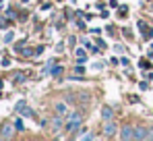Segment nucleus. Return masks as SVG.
I'll list each match as a JSON object with an SVG mask.
<instances>
[{"label": "nucleus", "mask_w": 153, "mask_h": 141, "mask_svg": "<svg viewBox=\"0 0 153 141\" xmlns=\"http://www.w3.org/2000/svg\"><path fill=\"white\" fill-rule=\"evenodd\" d=\"M81 122H83V114H81V112H73V114H68V118H66L64 129H66L68 133L81 131Z\"/></svg>", "instance_id": "f257e3e1"}, {"label": "nucleus", "mask_w": 153, "mask_h": 141, "mask_svg": "<svg viewBox=\"0 0 153 141\" xmlns=\"http://www.w3.org/2000/svg\"><path fill=\"white\" fill-rule=\"evenodd\" d=\"M103 135H105V137H114V135H116V131H118V124H116V122H114V118H112V120H105V124H103Z\"/></svg>", "instance_id": "f03ea898"}, {"label": "nucleus", "mask_w": 153, "mask_h": 141, "mask_svg": "<svg viewBox=\"0 0 153 141\" xmlns=\"http://www.w3.org/2000/svg\"><path fill=\"white\" fill-rule=\"evenodd\" d=\"M62 127H64V120H62V116H60V114H56V116L50 120V131H52V133H58Z\"/></svg>", "instance_id": "7ed1b4c3"}, {"label": "nucleus", "mask_w": 153, "mask_h": 141, "mask_svg": "<svg viewBox=\"0 0 153 141\" xmlns=\"http://www.w3.org/2000/svg\"><path fill=\"white\" fill-rule=\"evenodd\" d=\"M15 129H17V127L8 124V122H6V124H2V129H0V137H2V139H10V137L15 135Z\"/></svg>", "instance_id": "20e7f679"}, {"label": "nucleus", "mask_w": 153, "mask_h": 141, "mask_svg": "<svg viewBox=\"0 0 153 141\" xmlns=\"http://www.w3.org/2000/svg\"><path fill=\"white\" fill-rule=\"evenodd\" d=\"M17 112H19V114H23V116H29V118L35 116V112H33V110L27 106L25 102H19V104H17Z\"/></svg>", "instance_id": "39448f33"}, {"label": "nucleus", "mask_w": 153, "mask_h": 141, "mask_svg": "<svg viewBox=\"0 0 153 141\" xmlns=\"http://www.w3.org/2000/svg\"><path fill=\"white\" fill-rule=\"evenodd\" d=\"M120 137H122V139H134V137H137V129H132V127H124V129H122V133H120Z\"/></svg>", "instance_id": "423d86ee"}, {"label": "nucleus", "mask_w": 153, "mask_h": 141, "mask_svg": "<svg viewBox=\"0 0 153 141\" xmlns=\"http://www.w3.org/2000/svg\"><path fill=\"white\" fill-rule=\"evenodd\" d=\"M54 110H56V114H60V116H64V114L68 112V106H66L64 102H56V104H54Z\"/></svg>", "instance_id": "0eeeda50"}, {"label": "nucleus", "mask_w": 153, "mask_h": 141, "mask_svg": "<svg viewBox=\"0 0 153 141\" xmlns=\"http://www.w3.org/2000/svg\"><path fill=\"white\" fill-rule=\"evenodd\" d=\"M102 118L103 120H112V118H114V110H112L110 106H103L102 108Z\"/></svg>", "instance_id": "6e6552de"}, {"label": "nucleus", "mask_w": 153, "mask_h": 141, "mask_svg": "<svg viewBox=\"0 0 153 141\" xmlns=\"http://www.w3.org/2000/svg\"><path fill=\"white\" fill-rule=\"evenodd\" d=\"M147 133H149V129L147 127H141V129H137V137L134 139H147Z\"/></svg>", "instance_id": "1a4fd4ad"}, {"label": "nucleus", "mask_w": 153, "mask_h": 141, "mask_svg": "<svg viewBox=\"0 0 153 141\" xmlns=\"http://www.w3.org/2000/svg\"><path fill=\"white\" fill-rule=\"evenodd\" d=\"M75 54H76V58H79V62L83 64V60L87 58V52H85L83 48H76V50H75Z\"/></svg>", "instance_id": "9d476101"}, {"label": "nucleus", "mask_w": 153, "mask_h": 141, "mask_svg": "<svg viewBox=\"0 0 153 141\" xmlns=\"http://www.w3.org/2000/svg\"><path fill=\"white\" fill-rule=\"evenodd\" d=\"M13 79H15V83H23V81L27 79V75H25V73H17Z\"/></svg>", "instance_id": "9b49d317"}, {"label": "nucleus", "mask_w": 153, "mask_h": 141, "mask_svg": "<svg viewBox=\"0 0 153 141\" xmlns=\"http://www.w3.org/2000/svg\"><path fill=\"white\" fill-rule=\"evenodd\" d=\"M76 137H79V139H93V135H91V133H87V129H85L83 133H79Z\"/></svg>", "instance_id": "f8f14e48"}, {"label": "nucleus", "mask_w": 153, "mask_h": 141, "mask_svg": "<svg viewBox=\"0 0 153 141\" xmlns=\"http://www.w3.org/2000/svg\"><path fill=\"white\" fill-rule=\"evenodd\" d=\"M60 73H62V67H60V64H56V67H52V69H50V75H54V77L60 75Z\"/></svg>", "instance_id": "ddd939ff"}, {"label": "nucleus", "mask_w": 153, "mask_h": 141, "mask_svg": "<svg viewBox=\"0 0 153 141\" xmlns=\"http://www.w3.org/2000/svg\"><path fill=\"white\" fill-rule=\"evenodd\" d=\"M83 73H85V67L79 62V67H75V75H83Z\"/></svg>", "instance_id": "4468645a"}, {"label": "nucleus", "mask_w": 153, "mask_h": 141, "mask_svg": "<svg viewBox=\"0 0 153 141\" xmlns=\"http://www.w3.org/2000/svg\"><path fill=\"white\" fill-rule=\"evenodd\" d=\"M13 40H15V33H13V31H8V33L4 35V42H13Z\"/></svg>", "instance_id": "2eb2a0df"}, {"label": "nucleus", "mask_w": 153, "mask_h": 141, "mask_svg": "<svg viewBox=\"0 0 153 141\" xmlns=\"http://www.w3.org/2000/svg\"><path fill=\"white\" fill-rule=\"evenodd\" d=\"M141 69H151V62L149 60H141Z\"/></svg>", "instance_id": "dca6fc26"}, {"label": "nucleus", "mask_w": 153, "mask_h": 141, "mask_svg": "<svg viewBox=\"0 0 153 141\" xmlns=\"http://www.w3.org/2000/svg\"><path fill=\"white\" fill-rule=\"evenodd\" d=\"M114 50H116V54H124V48L120 46V44H116V46H114Z\"/></svg>", "instance_id": "f3484780"}, {"label": "nucleus", "mask_w": 153, "mask_h": 141, "mask_svg": "<svg viewBox=\"0 0 153 141\" xmlns=\"http://www.w3.org/2000/svg\"><path fill=\"white\" fill-rule=\"evenodd\" d=\"M15 127H17V131H23V129H25V124H23L21 120H17V122H15Z\"/></svg>", "instance_id": "a211bd4d"}, {"label": "nucleus", "mask_w": 153, "mask_h": 141, "mask_svg": "<svg viewBox=\"0 0 153 141\" xmlns=\"http://www.w3.org/2000/svg\"><path fill=\"white\" fill-rule=\"evenodd\" d=\"M145 38H147V40H153V29H147V31H145Z\"/></svg>", "instance_id": "6ab92c4d"}, {"label": "nucleus", "mask_w": 153, "mask_h": 141, "mask_svg": "<svg viewBox=\"0 0 153 141\" xmlns=\"http://www.w3.org/2000/svg\"><path fill=\"white\" fill-rule=\"evenodd\" d=\"M120 17H126V6H120Z\"/></svg>", "instance_id": "aec40b11"}, {"label": "nucleus", "mask_w": 153, "mask_h": 141, "mask_svg": "<svg viewBox=\"0 0 153 141\" xmlns=\"http://www.w3.org/2000/svg\"><path fill=\"white\" fill-rule=\"evenodd\" d=\"M147 139H153V129H149V133H147Z\"/></svg>", "instance_id": "412c9836"}, {"label": "nucleus", "mask_w": 153, "mask_h": 141, "mask_svg": "<svg viewBox=\"0 0 153 141\" xmlns=\"http://www.w3.org/2000/svg\"><path fill=\"white\" fill-rule=\"evenodd\" d=\"M23 2H29V0H23Z\"/></svg>", "instance_id": "4be33fe9"}]
</instances>
